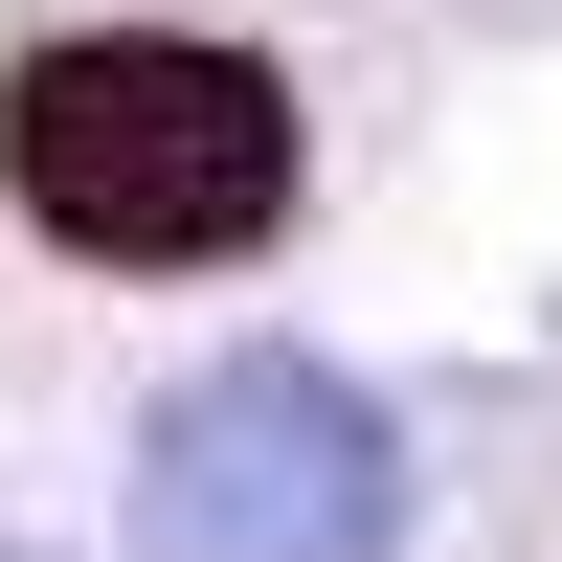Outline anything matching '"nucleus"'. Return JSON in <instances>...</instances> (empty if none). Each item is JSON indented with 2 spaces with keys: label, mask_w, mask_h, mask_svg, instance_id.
<instances>
[{
  "label": "nucleus",
  "mask_w": 562,
  "mask_h": 562,
  "mask_svg": "<svg viewBox=\"0 0 562 562\" xmlns=\"http://www.w3.org/2000/svg\"><path fill=\"white\" fill-rule=\"evenodd\" d=\"M0 180L90 270H225L293 225V90L203 23H90L0 90Z\"/></svg>",
  "instance_id": "f257e3e1"
},
{
  "label": "nucleus",
  "mask_w": 562,
  "mask_h": 562,
  "mask_svg": "<svg viewBox=\"0 0 562 562\" xmlns=\"http://www.w3.org/2000/svg\"><path fill=\"white\" fill-rule=\"evenodd\" d=\"M0 562H23V540H0Z\"/></svg>",
  "instance_id": "7ed1b4c3"
},
{
  "label": "nucleus",
  "mask_w": 562,
  "mask_h": 562,
  "mask_svg": "<svg viewBox=\"0 0 562 562\" xmlns=\"http://www.w3.org/2000/svg\"><path fill=\"white\" fill-rule=\"evenodd\" d=\"M405 540V428L338 360L248 338L135 428V562H383Z\"/></svg>",
  "instance_id": "f03ea898"
}]
</instances>
